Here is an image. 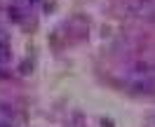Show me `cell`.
Instances as JSON below:
<instances>
[{"instance_id": "1", "label": "cell", "mask_w": 155, "mask_h": 127, "mask_svg": "<svg viewBox=\"0 0 155 127\" xmlns=\"http://www.w3.org/2000/svg\"><path fill=\"white\" fill-rule=\"evenodd\" d=\"M134 73L139 75V78H143V80H153L155 78V69L150 66V64H146V61H136L134 64Z\"/></svg>"}, {"instance_id": "2", "label": "cell", "mask_w": 155, "mask_h": 127, "mask_svg": "<svg viewBox=\"0 0 155 127\" xmlns=\"http://www.w3.org/2000/svg\"><path fill=\"white\" fill-rule=\"evenodd\" d=\"M12 61V47L7 38H0V64H10Z\"/></svg>"}]
</instances>
